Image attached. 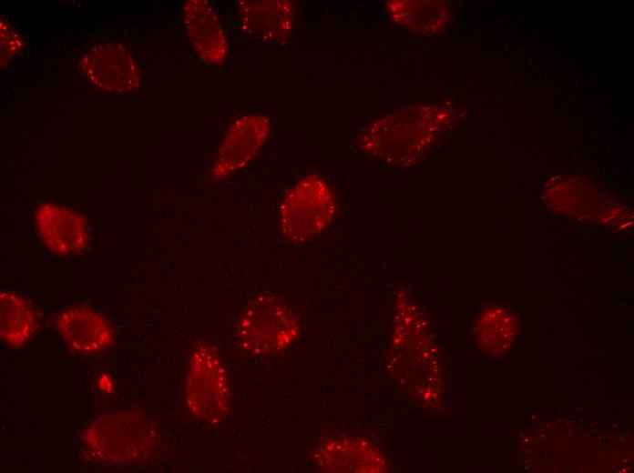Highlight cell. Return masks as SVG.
Wrapping results in <instances>:
<instances>
[{"instance_id": "5bb4252c", "label": "cell", "mask_w": 634, "mask_h": 473, "mask_svg": "<svg viewBox=\"0 0 634 473\" xmlns=\"http://www.w3.org/2000/svg\"><path fill=\"white\" fill-rule=\"evenodd\" d=\"M37 317L33 307L20 295L0 293V336L10 346L20 347L33 336Z\"/></svg>"}, {"instance_id": "2e32d148", "label": "cell", "mask_w": 634, "mask_h": 473, "mask_svg": "<svg viewBox=\"0 0 634 473\" xmlns=\"http://www.w3.org/2000/svg\"><path fill=\"white\" fill-rule=\"evenodd\" d=\"M516 333V320L503 308L486 311L478 319L476 336L480 347L498 355L507 350Z\"/></svg>"}, {"instance_id": "8992f818", "label": "cell", "mask_w": 634, "mask_h": 473, "mask_svg": "<svg viewBox=\"0 0 634 473\" xmlns=\"http://www.w3.org/2000/svg\"><path fill=\"white\" fill-rule=\"evenodd\" d=\"M427 329L424 317L404 291L395 297L393 335L391 342V367L397 382L410 395L426 398L427 375L425 350L428 347Z\"/></svg>"}, {"instance_id": "4fadbf2b", "label": "cell", "mask_w": 634, "mask_h": 473, "mask_svg": "<svg viewBox=\"0 0 634 473\" xmlns=\"http://www.w3.org/2000/svg\"><path fill=\"white\" fill-rule=\"evenodd\" d=\"M238 8L243 30L258 39L281 43L291 33L295 17L291 1L242 0Z\"/></svg>"}, {"instance_id": "ba28073f", "label": "cell", "mask_w": 634, "mask_h": 473, "mask_svg": "<svg viewBox=\"0 0 634 473\" xmlns=\"http://www.w3.org/2000/svg\"><path fill=\"white\" fill-rule=\"evenodd\" d=\"M81 68L97 88L117 94L138 90L142 75L131 51L118 42L103 43L87 50Z\"/></svg>"}, {"instance_id": "52a82bcc", "label": "cell", "mask_w": 634, "mask_h": 473, "mask_svg": "<svg viewBox=\"0 0 634 473\" xmlns=\"http://www.w3.org/2000/svg\"><path fill=\"white\" fill-rule=\"evenodd\" d=\"M270 134L271 122L266 116L251 113L236 117L211 163V178L224 181L244 170L261 151Z\"/></svg>"}, {"instance_id": "5b68a950", "label": "cell", "mask_w": 634, "mask_h": 473, "mask_svg": "<svg viewBox=\"0 0 634 473\" xmlns=\"http://www.w3.org/2000/svg\"><path fill=\"white\" fill-rule=\"evenodd\" d=\"M231 387L217 348L199 342L190 354L186 379L185 403L199 421L216 426L222 423L231 409Z\"/></svg>"}, {"instance_id": "8fae6325", "label": "cell", "mask_w": 634, "mask_h": 473, "mask_svg": "<svg viewBox=\"0 0 634 473\" xmlns=\"http://www.w3.org/2000/svg\"><path fill=\"white\" fill-rule=\"evenodd\" d=\"M183 20L189 40L208 65H222L229 54L228 37L211 4L206 0H189L183 5Z\"/></svg>"}, {"instance_id": "3957f363", "label": "cell", "mask_w": 634, "mask_h": 473, "mask_svg": "<svg viewBox=\"0 0 634 473\" xmlns=\"http://www.w3.org/2000/svg\"><path fill=\"white\" fill-rule=\"evenodd\" d=\"M424 106H411L369 124L362 134V151L393 166H410L431 142L434 128Z\"/></svg>"}, {"instance_id": "e0dca14e", "label": "cell", "mask_w": 634, "mask_h": 473, "mask_svg": "<svg viewBox=\"0 0 634 473\" xmlns=\"http://www.w3.org/2000/svg\"><path fill=\"white\" fill-rule=\"evenodd\" d=\"M1 66L9 63L23 48L24 39L19 32L5 19L0 20Z\"/></svg>"}, {"instance_id": "277c9868", "label": "cell", "mask_w": 634, "mask_h": 473, "mask_svg": "<svg viewBox=\"0 0 634 473\" xmlns=\"http://www.w3.org/2000/svg\"><path fill=\"white\" fill-rule=\"evenodd\" d=\"M337 213L333 190L321 176H302L284 194L278 211L282 238L292 245L306 244L324 233Z\"/></svg>"}, {"instance_id": "7a4b0ae2", "label": "cell", "mask_w": 634, "mask_h": 473, "mask_svg": "<svg viewBox=\"0 0 634 473\" xmlns=\"http://www.w3.org/2000/svg\"><path fill=\"white\" fill-rule=\"evenodd\" d=\"M82 440L95 459L128 464L143 461L153 454L158 433L154 423L145 414L120 410L93 420L84 430Z\"/></svg>"}, {"instance_id": "30bf717a", "label": "cell", "mask_w": 634, "mask_h": 473, "mask_svg": "<svg viewBox=\"0 0 634 473\" xmlns=\"http://www.w3.org/2000/svg\"><path fill=\"white\" fill-rule=\"evenodd\" d=\"M34 219L40 239L56 255H75L88 244L89 232L86 219L69 207L43 203L36 207Z\"/></svg>"}, {"instance_id": "7c38bea8", "label": "cell", "mask_w": 634, "mask_h": 473, "mask_svg": "<svg viewBox=\"0 0 634 473\" xmlns=\"http://www.w3.org/2000/svg\"><path fill=\"white\" fill-rule=\"evenodd\" d=\"M56 328L73 351L81 354L100 352L114 340V332L106 318L87 307H73L61 311Z\"/></svg>"}, {"instance_id": "9a60e30c", "label": "cell", "mask_w": 634, "mask_h": 473, "mask_svg": "<svg viewBox=\"0 0 634 473\" xmlns=\"http://www.w3.org/2000/svg\"><path fill=\"white\" fill-rule=\"evenodd\" d=\"M385 9L395 24L421 34L437 29L445 18V11L431 1L392 0L385 3Z\"/></svg>"}, {"instance_id": "ac0fdd59", "label": "cell", "mask_w": 634, "mask_h": 473, "mask_svg": "<svg viewBox=\"0 0 634 473\" xmlns=\"http://www.w3.org/2000/svg\"><path fill=\"white\" fill-rule=\"evenodd\" d=\"M112 380L107 374L101 375L97 379V387L104 392L112 391Z\"/></svg>"}, {"instance_id": "9c48e42d", "label": "cell", "mask_w": 634, "mask_h": 473, "mask_svg": "<svg viewBox=\"0 0 634 473\" xmlns=\"http://www.w3.org/2000/svg\"><path fill=\"white\" fill-rule=\"evenodd\" d=\"M316 468L323 472L383 473L388 461L370 440L353 436H335L321 442L312 453Z\"/></svg>"}, {"instance_id": "6da1fadb", "label": "cell", "mask_w": 634, "mask_h": 473, "mask_svg": "<svg viewBox=\"0 0 634 473\" xmlns=\"http://www.w3.org/2000/svg\"><path fill=\"white\" fill-rule=\"evenodd\" d=\"M301 320L282 297L270 292L252 297L233 330L236 345L255 357H271L291 347L301 334Z\"/></svg>"}]
</instances>
